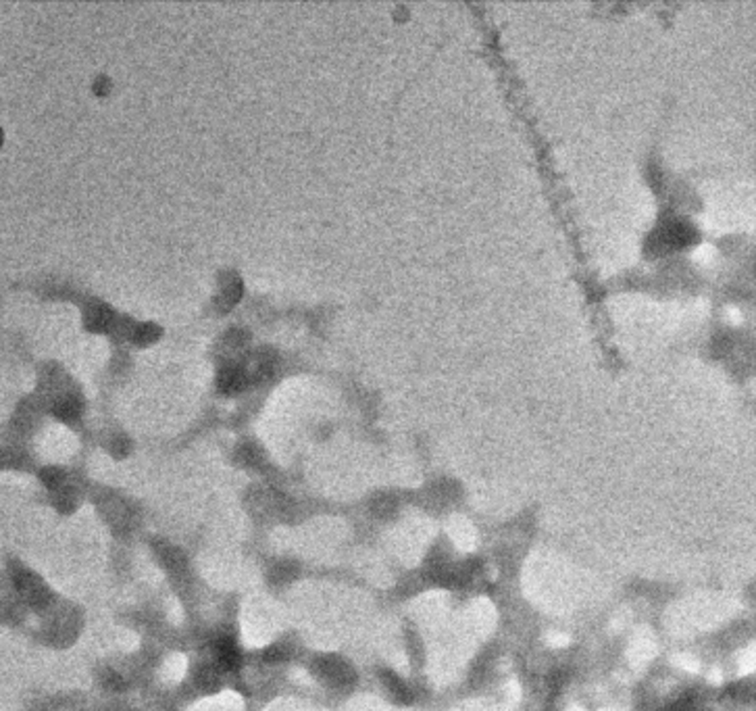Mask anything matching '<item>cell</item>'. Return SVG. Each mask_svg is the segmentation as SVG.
I'll return each mask as SVG.
<instances>
[{"label":"cell","mask_w":756,"mask_h":711,"mask_svg":"<svg viewBox=\"0 0 756 711\" xmlns=\"http://www.w3.org/2000/svg\"><path fill=\"white\" fill-rule=\"evenodd\" d=\"M671 711H700V710H698V705H696V703H692V701H681V703H678V705H675Z\"/></svg>","instance_id":"obj_1"}]
</instances>
